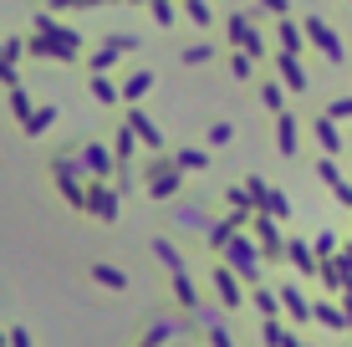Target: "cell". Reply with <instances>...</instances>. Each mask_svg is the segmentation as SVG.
<instances>
[{
    "mask_svg": "<svg viewBox=\"0 0 352 347\" xmlns=\"http://www.w3.org/2000/svg\"><path fill=\"white\" fill-rule=\"evenodd\" d=\"M10 347H31V337L26 332H10Z\"/></svg>",
    "mask_w": 352,
    "mask_h": 347,
    "instance_id": "obj_1",
    "label": "cell"
}]
</instances>
